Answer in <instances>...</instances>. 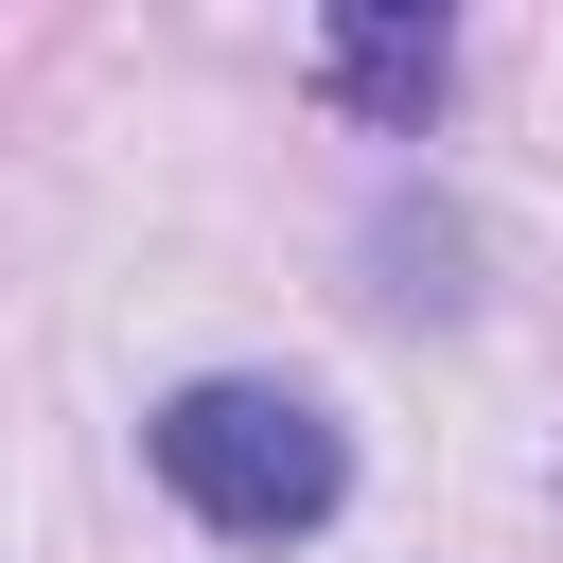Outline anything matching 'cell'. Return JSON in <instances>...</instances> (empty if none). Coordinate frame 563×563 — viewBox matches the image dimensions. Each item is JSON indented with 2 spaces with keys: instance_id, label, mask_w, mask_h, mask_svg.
Listing matches in <instances>:
<instances>
[{
  "instance_id": "6da1fadb",
  "label": "cell",
  "mask_w": 563,
  "mask_h": 563,
  "mask_svg": "<svg viewBox=\"0 0 563 563\" xmlns=\"http://www.w3.org/2000/svg\"><path fill=\"white\" fill-rule=\"evenodd\" d=\"M141 457H158V493H176L194 528H229V545H299V528H334V493H352L334 405L282 387V369H211V387H176V405L141 422Z\"/></svg>"
},
{
  "instance_id": "7a4b0ae2",
  "label": "cell",
  "mask_w": 563,
  "mask_h": 563,
  "mask_svg": "<svg viewBox=\"0 0 563 563\" xmlns=\"http://www.w3.org/2000/svg\"><path fill=\"white\" fill-rule=\"evenodd\" d=\"M440 70H457V35H440L422 0H352V18H317V88H334L352 123H387V141L440 123Z\"/></svg>"
}]
</instances>
